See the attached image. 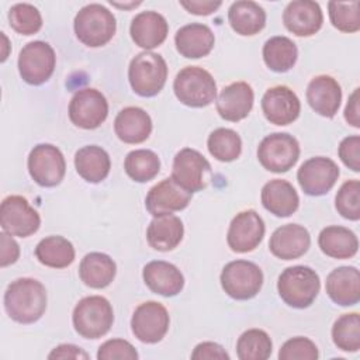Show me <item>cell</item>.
<instances>
[{"mask_svg":"<svg viewBox=\"0 0 360 360\" xmlns=\"http://www.w3.org/2000/svg\"><path fill=\"white\" fill-rule=\"evenodd\" d=\"M46 301L45 287L31 277L11 281L4 292V309L18 323L37 322L46 309Z\"/></svg>","mask_w":360,"mask_h":360,"instance_id":"1","label":"cell"},{"mask_svg":"<svg viewBox=\"0 0 360 360\" xmlns=\"http://www.w3.org/2000/svg\"><path fill=\"white\" fill-rule=\"evenodd\" d=\"M321 280L308 266H291L278 276L277 290L280 298L292 308H308L316 298Z\"/></svg>","mask_w":360,"mask_h":360,"instance_id":"2","label":"cell"},{"mask_svg":"<svg viewBox=\"0 0 360 360\" xmlns=\"http://www.w3.org/2000/svg\"><path fill=\"white\" fill-rule=\"evenodd\" d=\"M77 39L90 48H98L111 41L117 22L114 14L98 3H91L80 8L73 21Z\"/></svg>","mask_w":360,"mask_h":360,"instance_id":"3","label":"cell"},{"mask_svg":"<svg viewBox=\"0 0 360 360\" xmlns=\"http://www.w3.org/2000/svg\"><path fill=\"white\" fill-rule=\"evenodd\" d=\"M75 330L86 339L104 336L114 322V311L110 301L101 295L82 298L72 315Z\"/></svg>","mask_w":360,"mask_h":360,"instance_id":"4","label":"cell"},{"mask_svg":"<svg viewBox=\"0 0 360 360\" xmlns=\"http://www.w3.org/2000/svg\"><path fill=\"white\" fill-rule=\"evenodd\" d=\"M173 90L180 103L194 108L205 107L217 97V83L212 75L200 66L183 68L176 75Z\"/></svg>","mask_w":360,"mask_h":360,"instance_id":"5","label":"cell"},{"mask_svg":"<svg viewBox=\"0 0 360 360\" xmlns=\"http://www.w3.org/2000/svg\"><path fill=\"white\" fill-rule=\"evenodd\" d=\"M128 79L132 90L142 97L156 96L167 79V65L155 52H141L132 58L128 68Z\"/></svg>","mask_w":360,"mask_h":360,"instance_id":"6","label":"cell"},{"mask_svg":"<svg viewBox=\"0 0 360 360\" xmlns=\"http://www.w3.org/2000/svg\"><path fill=\"white\" fill-rule=\"evenodd\" d=\"M221 285L233 300H250L259 294L263 285V273L253 262L233 260L222 269Z\"/></svg>","mask_w":360,"mask_h":360,"instance_id":"7","label":"cell"},{"mask_svg":"<svg viewBox=\"0 0 360 360\" xmlns=\"http://www.w3.org/2000/svg\"><path fill=\"white\" fill-rule=\"evenodd\" d=\"M300 158L298 141L287 132H274L262 139L257 148L260 165L273 173L288 172Z\"/></svg>","mask_w":360,"mask_h":360,"instance_id":"8","label":"cell"},{"mask_svg":"<svg viewBox=\"0 0 360 360\" xmlns=\"http://www.w3.org/2000/svg\"><path fill=\"white\" fill-rule=\"evenodd\" d=\"M56 56L53 48L44 41L28 42L18 55L21 79L32 86L45 83L53 73Z\"/></svg>","mask_w":360,"mask_h":360,"instance_id":"9","label":"cell"},{"mask_svg":"<svg viewBox=\"0 0 360 360\" xmlns=\"http://www.w3.org/2000/svg\"><path fill=\"white\" fill-rule=\"evenodd\" d=\"M28 172L32 180L42 187L58 186L66 172L63 153L51 143L34 146L28 156Z\"/></svg>","mask_w":360,"mask_h":360,"instance_id":"10","label":"cell"},{"mask_svg":"<svg viewBox=\"0 0 360 360\" xmlns=\"http://www.w3.org/2000/svg\"><path fill=\"white\" fill-rule=\"evenodd\" d=\"M108 115V103L104 94L96 89L77 90L69 103L70 121L83 129L98 128Z\"/></svg>","mask_w":360,"mask_h":360,"instance_id":"11","label":"cell"},{"mask_svg":"<svg viewBox=\"0 0 360 360\" xmlns=\"http://www.w3.org/2000/svg\"><path fill=\"white\" fill-rule=\"evenodd\" d=\"M0 225L4 232L27 238L39 229V214L21 195H8L0 205Z\"/></svg>","mask_w":360,"mask_h":360,"instance_id":"12","label":"cell"},{"mask_svg":"<svg viewBox=\"0 0 360 360\" xmlns=\"http://www.w3.org/2000/svg\"><path fill=\"white\" fill-rule=\"evenodd\" d=\"M207 174H211L208 160L195 149L183 148L173 159L172 179L191 194L207 186Z\"/></svg>","mask_w":360,"mask_h":360,"instance_id":"13","label":"cell"},{"mask_svg":"<svg viewBox=\"0 0 360 360\" xmlns=\"http://www.w3.org/2000/svg\"><path fill=\"white\" fill-rule=\"evenodd\" d=\"M339 174V166L332 159L315 156L300 166L297 180L305 194L319 197L326 194L335 186Z\"/></svg>","mask_w":360,"mask_h":360,"instance_id":"14","label":"cell"},{"mask_svg":"<svg viewBox=\"0 0 360 360\" xmlns=\"http://www.w3.org/2000/svg\"><path fill=\"white\" fill-rule=\"evenodd\" d=\"M170 318L167 309L156 301H146L136 307L131 318L135 338L143 343H158L167 333Z\"/></svg>","mask_w":360,"mask_h":360,"instance_id":"15","label":"cell"},{"mask_svg":"<svg viewBox=\"0 0 360 360\" xmlns=\"http://www.w3.org/2000/svg\"><path fill=\"white\" fill-rule=\"evenodd\" d=\"M264 231V222L255 210L242 211L229 224L226 233L228 246L236 253L252 252L263 240Z\"/></svg>","mask_w":360,"mask_h":360,"instance_id":"16","label":"cell"},{"mask_svg":"<svg viewBox=\"0 0 360 360\" xmlns=\"http://www.w3.org/2000/svg\"><path fill=\"white\" fill-rule=\"evenodd\" d=\"M262 110L270 124L288 125L298 118L301 103L290 87L274 86L263 94Z\"/></svg>","mask_w":360,"mask_h":360,"instance_id":"17","label":"cell"},{"mask_svg":"<svg viewBox=\"0 0 360 360\" xmlns=\"http://www.w3.org/2000/svg\"><path fill=\"white\" fill-rule=\"evenodd\" d=\"M191 193L179 186L172 177L155 184L146 194L145 205L150 215L158 217L184 210L191 201Z\"/></svg>","mask_w":360,"mask_h":360,"instance_id":"18","label":"cell"},{"mask_svg":"<svg viewBox=\"0 0 360 360\" xmlns=\"http://www.w3.org/2000/svg\"><path fill=\"white\" fill-rule=\"evenodd\" d=\"M283 22L294 35L311 37L321 30L323 14L316 1L294 0L284 8Z\"/></svg>","mask_w":360,"mask_h":360,"instance_id":"19","label":"cell"},{"mask_svg":"<svg viewBox=\"0 0 360 360\" xmlns=\"http://www.w3.org/2000/svg\"><path fill=\"white\" fill-rule=\"evenodd\" d=\"M255 93L246 82H235L225 86L215 101L217 111L221 118L238 122L246 118L253 107Z\"/></svg>","mask_w":360,"mask_h":360,"instance_id":"20","label":"cell"},{"mask_svg":"<svg viewBox=\"0 0 360 360\" xmlns=\"http://www.w3.org/2000/svg\"><path fill=\"white\" fill-rule=\"evenodd\" d=\"M311 236L307 228L298 224H287L277 228L269 240L270 252L281 260H294L307 253Z\"/></svg>","mask_w":360,"mask_h":360,"instance_id":"21","label":"cell"},{"mask_svg":"<svg viewBox=\"0 0 360 360\" xmlns=\"http://www.w3.org/2000/svg\"><path fill=\"white\" fill-rule=\"evenodd\" d=\"M307 101L311 108L326 118H333L340 107L342 89L329 75L315 76L307 87Z\"/></svg>","mask_w":360,"mask_h":360,"instance_id":"22","label":"cell"},{"mask_svg":"<svg viewBox=\"0 0 360 360\" xmlns=\"http://www.w3.org/2000/svg\"><path fill=\"white\" fill-rule=\"evenodd\" d=\"M329 298L340 307H352L360 301V273L353 266L332 270L325 284Z\"/></svg>","mask_w":360,"mask_h":360,"instance_id":"23","label":"cell"},{"mask_svg":"<svg viewBox=\"0 0 360 360\" xmlns=\"http://www.w3.org/2000/svg\"><path fill=\"white\" fill-rule=\"evenodd\" d=\"M142 277L152 292L163 297H174L184 287L181 271L174 264L165 260L149 262L143 267Z\"/></svg>","mask_w":360,"mask_h":360,"instance_id":"24","label":"cell"},{"mask_svg":"<svg viewBox=\"0 0 360 360\" xmlns=\"http://www.w3.org/2000/svg\"><path fill=\"white\" fill-rule=\"evenodd\" d=\"M129 32L135 45L148 51L165 42L169 25L162 14L156 11H142L132 18Z\"/></svg>","mask_w":360,"mask_h":360,"instance_id":"25","label":"cell"},{"mask_svg":"<svg viewBox=\"0 0 360 360\" xmlns=\"http://www.w3.org/2000/svg\"><path fill=\"white\" fill-rule=\"evenodd\" d=\"M177 52L188 59L207 56L215 44V37L211 28L201 22H191L177 30L174 35Z\"/></svg>","mask_w":360,"mask_h":360,"instance_id":"26","label":"cell"},{"mask_svg":"<svg viewBox=\"0 0 360 360\" xmlns=\"http://www.w3.org/2000/svg\"><path fill=\"white\" fill-rule=\"evenodd\" d=\"M262 204L263 207L276 217L292 215L298 205L300 197L291 183L283 179H273L267 181L262 188Z\"/></svg>","mask_w":360,"mask_h":360,"instance_id":"27","label":"cell"},{"mask_svg":"<svg viewBox=\"0 0 360 360\" xmlns=\"http://www.w3.org/2000/svg\"><path fill=\"white\" fill-rule=\"evenodd\" d=\"M115 135L125 143H141L152 132V120L149 114L139 107L122 108L114 120Z\"/></svg>","mask_w":360,"mask_h":360,"instance_id":"28","label":"cell"},{"mask_svg":"<svg viewBox=\"0 0 360 360\" xmlns=\"http://www.w3.org/2000/svg\"><path fill=\"white\" fill-rule=\"evenodd\" d=\"M183 222L173 214L153 217L146 229V240L149 246L159 252H169L177 248L183 239Z\"/></svg>","mask_w":360,"mask_h":360,"instance_id":"29","label":"cell"},{"mask_svg":"<svg viewBox=\"0 0 360 360\" xmlns=\"http://www.w3.org/2000/svg\"><path fill=\"white\" fill-rule=\"evenodd\" d=\"M228 21L236 34L250 37L264 28L266 11L250 0L235 1L228 10Z\"/></svg>","mask_w":360,"mask_h":360,"instance_id":"30","label":"cell"},{"mask_svg":"<svg viewBox=\"0 0 360 360\" xmlns=\"http://www.w3.org/2000/svg\"><path fill=\"white\" fill-rule=\"evenodd\" d=\"M321 250L333 259H350L359 250V240L353 231L339 225H330L318 236Z\"/></svg>","mask_w":360,"mask_h":360,"instance_id":"31","label":"cell"},{"mask_svg":"<svg viewBox=\"0 0 360 360\" xmlns=\"http://www.w3.org/2000/svg\"><path fill=\"white\" fill-rule=\"evenodd\" d=\"M75 167L79 176L86 181L100 183L108 176L111 160L101 146L87 145L76 152Z\"/></svg>","mask_w":360,"mask_h":360,"instance_id":"32","label":"cell"},{"mask_svg":"<svg viewBox=\"0 0 360 360\" xmlns=\"http://www.w3.org/2000/svg\"><path fill=\"white\" fill-rule=\"evenodd\" d=\"M115 262L105 253H87L79 266L80 280L90 288H104L110 285L115 277Z\"/></svg>","mask_w":360,"mask_h":360,"instance_id":"33","label":"cell"},{"mask_svg":"<svg viewBox=\"0 0 360 360\" xmlns=\"http://www.w3.org/2000/svg\"><path fill=\"white\" fill-rule=\"evenodd\" d=\"M39 263L52 269H65L75 260V248L70 240L60 235L46 236L35 248Z\"/></svg>","mask_w":360,"mask_h":360,"instance_id":"34","label":"cell"},{"mask_svg":"<svg viewBox=\"0 0 360 360\" xmlns=\"http://www.w3.org/2000/svg\"><path fill=\"white\" fill-rule=\"evenodd\" d=\"M297 58V45L292 42V39L287 37H271L263 45V60L266 66L273 72H288L295 65Z\"/></svg>","mask_w":360,"mask_h":360,"instance_id":"35","label":"cell"},{"mask_svg":"<svg viewBox=\"0 0 360 360\" xmlns=\"http://www.w3.org/2000/svg\"><path fill=\"white\" fill-rule=\"evenodd\" d=\"M124 169L132 180L138 183H146L159 173L160 159L153 150L135 149L127 155Z\"/></svg>","mask_w":360,"mask_h":360,"instance_id":"36","label":"cell"},{"mask_svg":"<svg viewBox=\"0 0 360 360\" xmlns=\"http://www.w3.org/2000/svg\"><path fill=\"white\" fill-rule=\"evenodd\" d=\"M207 148L217 160L232 162L238 159L242 152V139L233 129L217 128L210 134Z\"/></svg>","mask_w":360,"mask_h":360,"instance_id":"37","label":"cell"},{"mask_svg":"<svg viewBox=\"0 0 360 360\" xmlns=\"http://www.w3.org/2000/svg\"><path fill=\"white\" fill-rule=\"evenodd\" d=\"M273 343L262 329L245 330L236 342V354L240 360H266L270 357Z\"/></svg>","mask_w":360,"mask_h":360,"instance_id":"38","label":"cell"},{"mask_svg":"<svg viewBox=\"0 0 360 360\" xmlns=\"http://www.w3.org/2000/svg\"><path fill=\"white\" fill-rule=\"evenodd\" d=\"M332 339L338 349L343 352H357L360 349V316L357 312L343 314L332 326Z\"/></svg>","mask_w":360,"mask_h":360,"instance_id":"39","label":"cell"},{"mask_svg":"<svg viewBox=\"0 0 360 360\" xmlns=\"http://www.w3.org/2000/svg\"><path fill=\"white\" fill-rule=\"evenodd\" d=\"M10 27L22 35H32L42 27V17L37 7L30 3H17L8 11Z\"/></svg>","mask_w":360,"mask_h":360,"instance_id":"40","label":"cell"},{"mask_svg":"<svg viewBox=\"0 0 360 360\" xmlns=\"http://www.w3.org/2000/svg\"><path fill=\"white\" fill-rule=\"evenodd\" d=\"M359 7V1H329L328 10L332 25L342 32H357L360 30Z\"/></svg>","mask_w":360,"mask_h":360,"instance_id":"41","label":"cell"},{"mask_svg":"<svg viewBox=\"0 0 360 360\" xmlns=\"http://www.w3.org/2000/svg\"><path fill=\"white\" fill-rule=\"evenodd\" d=\"M335 207L338 212L350 221L360 219V181H345L335 197Z\"/></svg>","mask_w":360,"mask_h":360,"instance_id":"42","label":"cell"},{"mask_svg":"<svg viewBox=\"0 0 360 360\" xmlns=\"http://www.w3.org/2000/svg\"><path fill=\"white\" fill-rule=\"evenodd\" d=\"M318 356L316 345L304 336L288 339L278 352L280 360H316Z\"/></svg>","mask_w":360,"mask_h":360,"instance_id":"43","label":"cell"},{"mask_svg":"<svg viewBox=\"0 0 360 360\" xmlns=\"http://www.w3.org/2000/svg\"><path fill=\"white\" fill-rule=\"evenodd\" d=\"M138 352L124 339H110L104 342L97 352L98 360H136Z\"/></svg>","mask_w":360,"mask_h":360,"instance_id":"44","label":"cell"},{"mask_svg":"<svg viewBox=\"0 0 360 360\" xmlns=\"http://www.w3.org/2000/svg\"><path fill=\"white\" fill-rule=\"evenodd\" d=\"M339 158L353 172H360V136L352 135L345 138L339 145Z\"/></svg>","mask_w":360,"mask_h":360,"instance_id":"45","label":"cell"},{"mask_svg":"<svg viewBox=\"0 0 360 360\" xmlns=\"http://www.w3.org/2000/svg\"><path fill=\"white\" fill-rule=\"evenodd\" d=\"M191 359L194 360H212V359H219V360H229V354L225 352V349L215 343V342H202L198 343L193 353Z\"/></svg>","mask_w":360,"mask_h":360,"instance_id":"46","label":"cell"},{"mask_svg":"<svg viewBox=\"0 0 360 360\" xmlns=\"http://www.w3.org/2000/svg\"><path fill=\"white\" fill-rule=\"evenodd\" d=\"M0 264L1 267L10 266L17 262L20 257V246L18 243L13 239V235L7 232L0 233Z\"/></svg>","mask_w":360,"mask_h":360,"instance_id":"47","label":"cell"},{"mask_svg":"<svg viewBox=\"0 0 360 360\" xmlns=\"http://www.w3.org/2000/svg\"><path fill=\"white\" fill-rule=\"evenodd\" d=\"M222 1H211V0H181L180 6H183L188 13L195 15H208L217 11L221 7Z\"/></svg>","mask_w":360,"mask_h":360,"instance_id":"48","label":"cell"},{"mask_svg":"<svg viewBox=\"0 0 360 360\" xmlns=\"http://www.w3.org/2000/svg\"><path fill=\"white\" fill-rule=\"evenodd\" d=\"M48 359H75V360L83 359V360H87L89 354L76 345L65 343V345H59L58 347H55L48 354Z\"/></svg>","mask_w":360,"mask_h":360,"instance_id":"49","label":"cell"},{"mask_svg":"<svg viewBox=\"0 0 360 360\" xmlns=\"http://www.w3.org/2000/svg\"><path fill=\"white\" fill-rule=\"evenodd\" d=\"M360 89H354V91L350 94L346 108H345V120L347 124H350L354 128H360V108H359V101H360Z\"/></svg>","mask_w":360,"mask_h":360,"instance_id":"50","label":"cell"},{"mask_svg":"<svg viewBox=\"0 0 360 360\" xmlns=\"http://www.w3.org/2000/svg\"><path fill=\"white\" fill-rule=\"evenodd\" d=\"M111 4H112V6H115V7H120V8H131V7H136V6H139V4H141V1H136V3H129V4H127V3L121 4V3H115V1H111Z\"/></svg>","mask_w":360,"mask_h":360,"instance_id":"51","label":"cell"}]
</instances>
